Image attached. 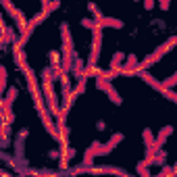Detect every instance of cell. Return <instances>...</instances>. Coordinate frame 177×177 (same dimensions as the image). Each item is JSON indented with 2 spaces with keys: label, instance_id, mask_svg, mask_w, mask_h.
Returning a JSON list of instances; mask_svg holds the SVG:
<instances>
[{
  "label": "cell",
  "instance_id": "1",
  "mask_svg": "<svg viewBox=\"0 0 177 177\" xmlns=\"http://www.w3.org/2000/svg\"><path fill=\"white\" fill-rule=\"evenodd\" d=\"M121 61H123V54H121V52H119V54H115V56H112V63H110V67H112V69H117Z\"/></svg>",
  "mask_w": 177,
  "mask_h": 177
}]
</instances>
